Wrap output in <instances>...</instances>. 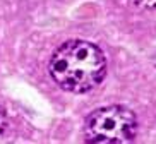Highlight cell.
<instances>
[{"label":"cell","instance_id":"1","mask_svg":"<svg viewBox=\"0 0 156 144\" xmlns=\"http://www.w3.org/2000/svg\"><path fill=\"white\" fill-rule=\"evenodd\" d=\"M48 72L53 83L67 93H89L105 79L106 58L94 43L70 40L53 51Z\"/></svg>","mask_w":156,"mask_h":144},{"label":"cell","instance_id":"2","mask_svg":"<svg viewBox=\"0 0 156 144\" xmlns=\"http://www.w3.org/2000/svg\"><path fill=\"white\" fill-rule=\"evenodd\" d=\"M137 134V118L132 110L120 105L98 108L84 122V139L98 144H124Z\"/></svg>","mask_w":156,"mask_h":144},{"label":"cell","instance_id":"3","mask_svg":"<svg viewBox=\"0 0 156 144\" xmlns=\"http://www.w3.org/2000/svg\"><path fill=\"white\" fill-rule=\"evenodd\" d=\"M136 7L144 10H156V0H130Z\"/></svg>","mask_w":156,"mask_h":144},{"label":"cell","instance_id":"4","mask_svg":"<svg viewBox=\"0 0 156 144\" xmlns=\"http://www.w3.org/2000/svg\"><path fill=\"white\" fill-rule=\"evenodd\" d=\"M5 129H7V117H5L4 108H2V105H0V137L4 135Z\"/></svg>","mask_w":156,"mask_h":144}]
</instances>
